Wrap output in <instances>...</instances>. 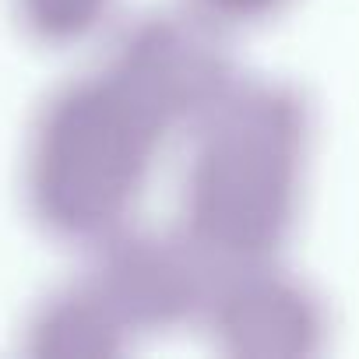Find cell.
<instances>
[{"mask_svg": "<svg viewBox=\"0 0 359 359\" xmlns=\"http://www.w3.org/2000/svg\"><path fill=\"white\" fill-rule=\"evenodd\" d=\"M313 162V113L278 78H236L184 134L176 229L215 268L282 257Z\"/></svg>", "mask_w": 359, "mask_h": 359, "instance_id": "cell-1", "label": "cell"}, {"mask_svg": "<svg viewBox=\"0 0 359 359\" xmlns=\"http://www.w3.org/2000/svg\"><path fill=\"white\" fill-rule=\"evenodd\" d=\"M176 130L106 60L57 85L25 144V201L60 243L99 247L137 219Z\"/></svg>", "mask_w": 359, "mask_h": 359, "instance_id": "cell-2", "label": "cell"}, {"mask_svg": "<svg viewBox=\"0 0 359 359\" xmlns=\"http://www.w3.org/2000/svg\"><path fill=\"white\" fill-rule=\"evenodd\" d=\"M226 36L229 32L184 4L180 11H155L123 25L102 60L127 78L184 141L240 78Z\"/></svg>", "mask_w": 359, "mask_h": 359, "instance_id": "cell-3", "label": "cell"}, {"mask_svg": "<svg viewBox=\"0 0 359 359\" xmlns=\"http://www.w3.org/2000/svg\"><path fill=\"white\" fill-rule=\"evenodd\" d=\"M92 282L106 292L134 338L198 327L215 264L180 233L137 226V219L88 250Z\"/></svg>", "mask_w": 359, "mask_h": 359, "instance_id": "cell-4", "label": "cell"}, {"mask_svg": "<svg viewBox=\"0 0 359 359\" xmlns=\"http://www.w3.org/2000/svg\"><path fill=\"white\" fill-rule=\"evenodd\" d=\"M198 327L233 359H306L327 341L320 292L282 257L219 268Z\"/></svg>", "mask_w": 359, "mask_h": 359, "instance_id": "cell-5", "label": "cell"}, {"mask_svg": "<svg viewBox=\"0 0 359 359\" xmlns=\"http://www.w3.org/2000/svg\"><path fill=\"white\" fill-rule=\"evenodd\" d=\"M29 352L46 359H113L137 345L106 292L85 271L53 289L29 320Z\"/></svg>", "mask_w": 359, "mask_h": 359, "instance_id": "cell-6", "label": "cell"}, {"mask_svg": "<svg viewBox=\"0 0 359 359\" xmlns=\"http://www.w3.org/2000/svg\"><path fill=\"white\" fill-rule=\"evenodd\" d=\"M120 0H15L25 36L46 50H71L102 36Z\"/></svg>", "mask_w": 359, "mask_h": 359, "instance_id": "cell-7", "label": "cell"}, {"mask_svg": "<svg viewBox=\"0 0 359 359\" xmlns=\"http://www.w3.org/2000/svg\"><path fill=\"white\" fill-rule=\"evenodd\" d=\"M184 4L222 32L254 29L282 18L296 0H184Z\"/></svg>", "mask_w": 359, "mask_h": 359, "instance_id": "cell-8", "label": "cell"}]
</instances>
